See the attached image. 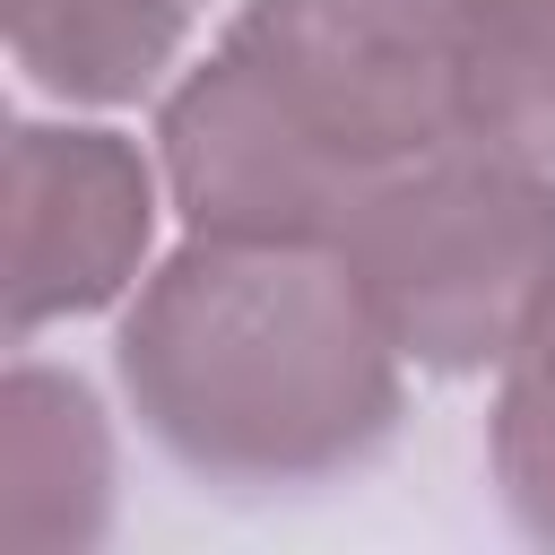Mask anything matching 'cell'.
<instances>
[{"label":"cell","instance_id":"3","mask_svg":"<svg viewBox=\"0 0 555 555\" xmlns=\"http://www.w3.org/2000/svg\"><path fill=\"white\" fill-rule=\"evenodd\" d=\"M69 486L104 503V425L69 373L17 356V373H9V538L17 546L87 538V512H69Z\"/></svg>","mask_w":555,"mask_h":555},{"label":"cell","instance_id":"1","mask_svg":"<svg viewBox=\"0 0 555 555\" xmlns=\"http://www.w3.org/2000/svg\"><path fill=\"white\" fill-rule=\"evenodd\" d=\"M147 243V165L113 130H9V338L95 312L130 286Z\"/></svg>","mask_w":555,"mask_h":555},{"label":"cell","instance_id":"2","mask_svg":"<svg viewBox=\"0 0 555 555\" xmlns=\"http://www.w3.org/2000/svg\"><path fill=\"white\" fill-rule=\"evenodd\" d=\"M9 43L26 87L121 104L182 43V0H9Z\"/></svg>","mask_w":555,"mask_h":555}]
</instances>
